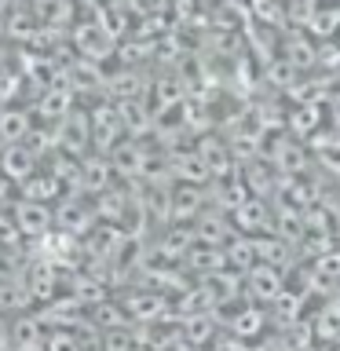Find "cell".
<instances>
[{
    "label": "cell",
    "mask_w": 340,
    "mask_h": 351,
    "mask_svg": "<svg viewBox=\"0 0 340 351\" xmlns=\"http://www.w3.org/2000/svg\"><path fill=\"white\" fill-rule=\"evenodd\" d=\"M77 106V92L73 88H44L40 99H37V106H33V117L40 121V125H59V121L70 114V110Z\"/></svg>",
    "instance_id": "obj_6"
},
{
    "label": "cell",
    "mask_w": 340,
    "mask_h": 351,
    "mask_svg": "<svg viewBox=\"0 0 340 351\" xmlns=\"http://www.w3.org/2000/svg\"><path fill=\"white\" fill-rule=\"evenodd\" d=\"M44 344H48V326L33 307L11 315V351H44Z\"/></svg>",
    "instance_id": "obj_5"
},
{
    "label": "cell",
    "mask_w": 340,
    "mask_h": 351,
    "mask_svg": "<svg viewBox=\"0 0 340 351\" xmlns=\"http://www.w3.org/2000/svg\"><path fill=\"white\" fill-rule=\"evenodd\" d=\"M183 340L191 348H197V344H205V340H212V333H216V326H212V318H208L205 311H194V315H186L183 318Z\"/></svg>",
    "instance_id": "obj_17"
},
{
    "label": "cell",
    "mask_w": 340,
    "mask_h": 351,
    "mask_svg": "<svg viewBox=\"0 0 340 351\" xmlns=\"http://www.w3.org/2000/svg\"><path fill=\"white\" fill-rule=\"evenodd\" d=\"M88 322H92L99 333H106V329H125V326H132V315L125 311V304H117V300H110V296H103L99 304L88 307Z\"/></svg>",
    "instance_id": "obj_11"
},
{
    "label": "cell",
    "mask_w": 340,
    "mask_h": 351,
    "mask_svg": "<svg viewBox=\"0 0 340 351\" xmlns=\"http://www.w3.org/2000/svg\"><path fill=\"white\" fill-rule=\"evenodd\" d=\"M256 256H260V245L249 241V238H234L227 245V263H234V267H241V271H249L252 263H256Z\"/></svg>",
    "instance_id": "obj_20"
},
{
    "label": "cell",
    "mask_w": 340,
    "mask_h": 351,
    "mask_svg": "<svg viewBox=\"0 0 340 351\" xmlns=\"http://www.w3.org/2000/svg\"><path fill=\"white\" fill-rule=\"evenodd\" d=\"M172 216L175 219H191V216H197V208H202V191H197V183L191 186V183H180L172 191Z\"/></svg>",
    "instance_id": "obj_16"
},
{
    "label": "cell",
    "mask_w": 340,
    "mask_h": 351,
    "mask_svg": "<svg viewBox=\"0 0 340 351\" xmlns=\"http://www.w3.org/2000/svg\"><path fill=\"white\" fill-rule=\"evenodd\" d=\"M37 169H40V158L26 147V143H8V147H0V176H8L11 183H22Z\"/></svg>",
    "instance_id": "obj_7"
},
{
    "label": "cell",
    "mask_w": 340,
    "mask_h": 351,
    "mask_svg": "<svg viewBox=\"0 0 340 351\" xmlns=\"http://www.w3.org/2000/svg\"><path fill=\"white\" fill-rule=\"evenodd\" d=\"M26 307H33L26 282L22 278H0V311L15 315V311H26Z\"/></svg>",
    "instance_id": "obj_14"
},
{
    "label": "cell",
    "mask_w": 340,
    "mask_h": 351,
    "mask_svg": "<svg viewBox=\"0 0 340 351\" xmlns=\"http://www.w3.org/2000/svg\"><path fill=\"white\" fill-rule=\"evenodd\" d=\"M289 125H293V132H300V136H304V132H315V128H318V106H315V103L296 106Z\"/></svg>",
    "instance_id": "obj_26"
},
{
    "label": "cell",
    "mask_w": 340,
    "mask_h": 351,
    "mask_svg": "<svg viewBox=\"0 0 340 351\" xmlns=\"http://www.w3.org/2000/svg\"><path fill=\"white\" fill-rule=\"evenodd\" d=\"M263 219H267V213H263V202H256V197H245L238 208H234V223L241 227V230H260L263 227Z\"/></svg>",
    "instance_id": "obj_21"
},
{
    "label": "cell",
    "mask_w": 340,
    "mask_h": 351,
    "mask_svg": "<svg viewBox=\"0 0 340 351\" xmlns=\"http://www.w3.org/2000/svg\"><path fill=\"white\" fill-rule=\"evenodd\" d=\"M315 274H318V278H326V282L340 278V252H322L318 263H315Z\"/></svg>",
    "instance_id": "obj_27"
},
{
    "label": "cell",
    "mask_w": 340,
    "mask_h": 351,
    "mask_svg": "<svg viewBox=\"0 0 340 351\" xmlns=\"http://www.w3.org/2000/svg\"><path fill=\"white\" fill-rule=\"evenodd\" d=\"M4 252H8V249H4V245H0V260H4Z\"/></svg>",
    "instance_id": "obj_29"
},
{
    "label": "cell",
    "mask_w": 340,
    "mask_h": 351,
    "mask_svg": "<svg viewBox=\"0 0 340 351\" xmlns=\"http://www.w3.org/2000/svg\"><path fill=\"white\" fill-rule=\"evenodd\" d=\"M197 234H202L205 245H223L227 234H230V223L219 219V216H205L202 223H197Z\"/></svg>",
    "instance_id": "obj_23"
},
{
    "label": "cell",
    "mask_w": 340,
    "mask_h": 351,
    "mask_svg": "<svg viewBox=\"0 0 340 351\" xmlns=\"http://www.w3.org/2000/svg\"><path fill=\"white\" fill-rule=\"evenodd\" d=\"M55 143H59V150L73 154V158H84L88 147H92V117H88V110H70L59 125H55Z\"/></svg>",
    "instance_id": "obj_4"
},
{
    "label": "cell",
    "mask_w": 340,
    "mask_h": 351,
    "mask_svg": "<svg viewBox=\"0 0 340 351\" xmlns=\"http://www.w3.org/2000/svg\"><path fill=\"white\" fill-rule=\"evenodd\" d=\"M249 289L260 296V300H274L278 304V296H282V278H278V271L274 267H249Z\"/></svg>",
    "instance_id": "obj_13"
},
{
    "label": "cell",
    "mask_w": 340,
    "mask_h": 351,
    "mask_svg": "<svg viewBox=\"0 0 340 351\" xmlns=\"http://www.w3.org/2000/svg\"><path fill=\"white\" fill-rule=\"evenodd\" d=\"M92 117V147H99V154H110L125 136V117H121L117 103H95L88 110Z\"/></svg>",
    "instance_id": "obj_3"
},
{
    "label": "cell",
    "mask_w": 340,
    "mask_h": 351,
    "mask_svg": "<svg viewBox=\"0 0 340 351\" xmlns=\"http://www.w3.org/2000/svg\"><path fill=\"white\" fill-rule=\"evenodd\" d=\"M121 304H125V311L132 315V322H154V318H161V311L169 307L161 293H132Z\"/></svg>",
    "instance_id": "obj_12"
},
{
    "label": "cell",
    "mask_w": 340,
    "mask_h": 351,
    "mask_svg": "<svg viewBox=\"0 0 340 351\" xmlns=\"http://www.w3.org/2000/svg\"><path fill=\"white\" fill-rule=\"evenodd\" d=\"M33 114L22 106H4L0 110V147H8V143H26V136L33 132Z\"/></svg>",
    "instance_id": "obj_10"
},
{
    "label": "cell",
    "mask_w": 340,
    "mask_h": 351,
    "mask_svg": "<svg viewBox=\"0 0 340 351\" xmlns=\"http://www.w3.org/2000/svg\"><path fill=\"white\" fill-rule=\"evenodd\" d=\"M285 59H289L293 70H304V66H315V48L304 37H293L289 48H285Z\"/></svg>",
    "instance_id": "obj_25"
},
{
    "label": "cell",
    "mask_w": 340,
    "mask_h": 351,
    "mask_svg": "<svg viewBox=\"0 0 340 351\" xmlns=\"http://www.w3.org/2000/svg\"><path fill=\"white\" fill-rule=\"evenodd\" d=\"M114 161H110V154H84L81 158V191L84 194H99L106 191V186H114Z\"/></svg>",
    "instance_id": "obj_8"
},
{
    "label": "cell",
    "mask_w": 340,
    "mask_h": 351,
    "mask_svg": "<svg viewBox=\"0 0 340 351\" xmlns=\"http://www.w3.org/2000/svg\"><path fill=\"white\" fill-rule=\"evenodd\" d=\"M315 59H318V66H326V70H340V44L329 40L322 48H315Z\"/></svg>",
    "instance_id": "obj_28"
},
{
    "label": "cell",
    "mask_w": 340,
    "mask_h": 351,
    "mask_svg": "<svg viewBox=\"0 0 340 351\" xmlns=\"http://www.w3.org/2000/svg\"><path fill=\"white\" fill-rule=\"evenodd\" d=\"M197 158L205 161L208 172L227 169V147H223V143H219L216 136H202V143H197Z\"/></svg>",
    "instance_id": "obj_19"
},
{
    "label": "cell",
    "mask_w": 340,
    "mask_h": 351,
    "mask_svg": "<svg viewBox=\"0 0 340 351\" xmlns=\"http://www.w3.org/2000/svg\"><path fill=\"white\" fill-rule=\"evenodd\" d=\"M62 194H66V186H62V180L51 169H37L33 176H26V180L19 183V197H29V202L51 205V202H59Z\"/></svg>",
    "instance_id": "obj_9"
},
{
    "label": "cell",
    "mask_w": 340,
    "mask_h": 351,
    "mask_svg": "<svg viewBox=\"0 0 340 351\" xmlns=\"http://www.w3.org/2000/svg\"><path fill=\"white\" fill-rule=\"evenodd\" d=\"M274 165L285 172V176H293V172H300L304 169V150L296 147V143H282L278 154H274Z\"/></svg>",
    "instance_id": "obj_24"
},
{
    "label": "cell",
    "mask_w": 340,
    "mask_h": 351,
    "mask_svg": "<svg viewBox=\"0 0 340 351\" xmlns=\"http://www.w3.org/2000/svg\"><path fill=\"white\" fill-rule=\"evenodd\" d=\"M8 208H11V219L19 223V230H22L26 241H40L48 230H55V208L51 205L29 202V197H15Z\"/></svg>",
    "instance_id": "obj_2"
},
{
    "label": "cell",
    "mask_w": 340,
    "mask_h": 351,
    "mask_svg": "<svg viewBox=\"0 0 340 351\" xmlns=\"http://www.w3.org/2000/svg\"><path fill=\"white\" fill-rule=\"evenodd\" d=\"M99 351H139L136 337H132V326H125V329H106V333L99 337Z\"/></svg>",
    "instance_id": "obj_22"
},
{
    "label": "cell",
    "mask_w": 340,
    "mask_h": 351,
    "mask_svg": "<svg viewBox=\"0 0 340 351\" xmlns=\"http://www.w3.org/2000/svg\"><path fill=\"white\" fill-rule=\"evenodd\" d=\"M95 205H92V194H84V191H66L59 197V208H55V227L66 230V234H88L95 223Z\"/></svg>",
    "instance_id": "obj_1"
},
{
    "label": "cell",
    "mask_w": 340,
    "mask_h": 351,
    "mask_svg": "<svg viewBox=\"0 0 340 351\" xmlns=\"http://www.w3.org/2000/svg\"><path fill=\"white\" fill-rule=\"evenodd\" d=\"M44 351H88V344H84L81 329L55 326V329H48V344H44Z\"/></svg>",
    "instance_id": "obj_18"
},
{
    "label": "cell",
    "mask_w": 340,
    "mask_h": 351,
    "mask_svg": "<svg viewBox=\"0 0 340 351\" xmlns=\"http://www.w3.org/2000/svg\"><path fill=\"white\" fill-rule=\"evenodd\" d=\"M230 333L238 340H249V337H260L263 333V311L260 307H238L230 315Z\"/></svg>",
    "instance_id": "obj_15"
}]
</instances>
